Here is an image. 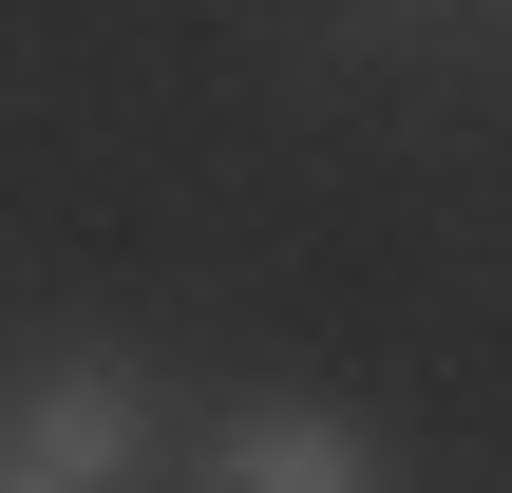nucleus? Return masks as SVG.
Here are the masks:
<instances>
[{"label": "nucleus", "instance_id": "nucleus-3", "mask_svg": "<svg viewBox=\"0 0 512 493\" xmlns=\"http://www.w3.org/2000/svg\"><path fill=\"white\" fill-rule=\"evenodd\" d=\"M0 493H38V475H0Z\"/></svg>", "mask_w": 512, "mask_h": 493}, {"label": "nucleus", "instance_id": "nucleus-1", "mask_svg": "<svg viewBox=\"0 0 512 493\" xmlns=\"http://www.w3.org/2000/svg\"><path fill=\"white\" fill-rule=\"evenodd\" d=\"M0 456H19L38 493H95L114 456H133V380H114V361H57V380H19V399H0Z\"/></svg>", "mask_w": 512, "mask_h": 493}, {"label": "nucleus", "instance_id": "nucleus-2", "mask_svg": "<svg viewBox=\"0 0 512 493\" xmlns=\"http://www.w3.org/2000/svg\"><path fill=\"white\" fill-rule=\"evenodd\" d=\"M209 493H380V437L323 418V399H247L209 437Z\"/></svg>", "mask_w": 512, "mask_h": 493}]
</instances>
